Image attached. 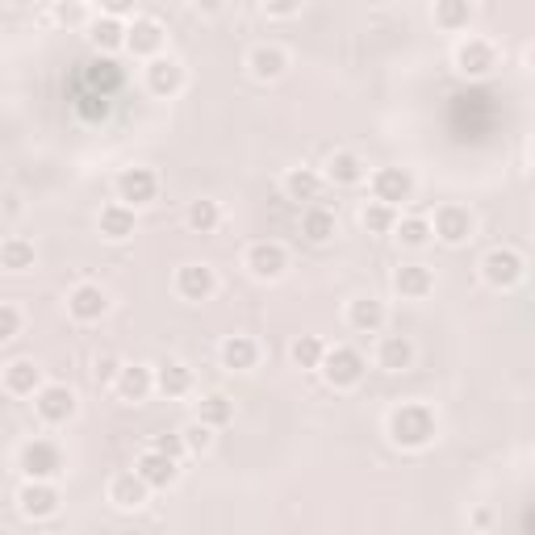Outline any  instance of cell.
<instances>
[{"label": "cell", "mask_w": 535, "mask_h": 535, "mask_svg": "<svg viewBox=\"0 0 535 535\" xmlns=\"http://www.w3.org/2000/svg\"><path fill=\"white\" fill-rule=\"evenodd\" d=\"M134 5H138V0H101V13L105 17H134Z\"/></svg>", "instance_id": "cell-45"}, {"label": "cell", "mask_w": 535, "mask_h": 535, "mask_svg": "<svg viewBox=\"0 0 535 535\" xmlns=\"http://www.w3.org/2000/svg\"><path fill=\"white\" fill-rule=\"evenodd\" d=\"M301 235H306V243H314V247H327L335 235H339V218H335V209H327V205H306L301 209Z\"/></svg>", "instance_id": "cell-28"}, {"label": "cell", "mask_w": 535, "mask_h": 535, "mask_svg": "<svg viewBox=\"0 0 535 535\" xmlns=\"http://www.w3.org/2000/svg\"><path fill=\"white\" fill-rule=\"evenodd\" d=\"M76 410H80L76 389H72V385H63V381H42V389L34 393V414L42 418L46 427H63V423H72Z\"/></svg>", "instance_id": "cell-5"}, {"label": "cell", "mask_w": 535, "mask_h": 535, "mask_svg": "<svg viewBox=\"0 0 535 535\" xmlns=\"http://www.w3.org/2000/svg\"><path fill=\"white\" fill-rule=\"evenodd\" d=\"M318 372H322V381H327L331 389L343 393V389H356V385L364 381L368 360H364L360 347H352V343H335V347H327V356H322Z\"/></svg>", "instance_id": "cell-3"}, {"label": "cell", "mask_w": 535, "mask_h": 535, "mask_svg": "<svg viewBox=\"0 0 535 535\" xmlns=\"http://www.w3.org/2000/svg\"><path fill=\"white\" fill-rule=\"evenodd\" d=\"M473 230H477L473 214H469L464 205H456V201L439 205V209H435V218H431V239H439L444 247H460V243H469V239H473Z\"/></svg>", "instance_id": "cell-9"}, {"label": "cell", "mask_w": 535, "mask_h": 535, "mask_svg": "<svg viewBox=\"0 0 535 535\" xmlns=\"http://www.w3.org/2000/svg\"><path fill=\"white\" fill-rule=\"evenodd\" d=\"M88 42H92V51H97V55H118L122 46H126V21L101 13V17L88 26Z\"/></svg>", "instance_id": "cell-30"}, {"label": "cell", "mask_w": 535, "mask_h": 535, "mask_svg": "<svg viewBox=\"0 0 535 535\" xmlns=\"http://www.w3.org/2000/svg\"><path fill=\"white\" fill-rule=\"evenodd\" d=\"M243 268L255 276V281H281V276L289 272V251H285V243H276V239H260V243L247 247Z\"/></svg>", "instance_id": "cell-10"}, {"label": "cell", "mask_w": 535, "mask_h": 535, "mask_svg": "<svg viewBox=\"0 0 535 535\" xmlns=\"http://www.w3.org/2000/svg\"><path fill=\"white\" fill-rule=\"evenodd\" d=\"M368 189H372V197H377V201L402 209L406 201H414L418 180H414L410 168H377V172H368Z\"/></svg>", "instance_id": "cell-8"}, {"label": "cell", "mask_w": 535, "mask_h": 535, "mask_svg": "<svg viewBox=\"0 0 535 535\" xmlns=\"http://www.w3.org/2000/svg\"><path fill=\"white\" fill-rule=\"evenodd\" d=\"M38 264V247L34 239L26 235H9L5 243H0V268L5 272H30Z\"/></svg>", "instance_id": "cell-32"}, {"label": "cell", "mask_w": 535, "mask_h": 535, "mask_svg": "<svg viewBox=\"0 0 535 535\" xmlns=\"http://www.w3.org/2000/svg\"><path fill=\"white\" fill-rule=\"evenodd\" d=\"M0 385H5V393H13V398H34L42 389V368L34 360H9L0 368Z\"/></svg>", "instance_id": "cell-26"}, {"label": "cell", "mask_w": 535, "mask_h": 535, "mask_svg": "<svg viewBox=\"0 0 535 535\" xmlns=\"http://www.w3.org/2000/svg\"><path fill=\"white\" fill-rule=\"evenodd\" d=\"M109 389L118 393L122 402H134V406L147 402L151 393H155V368H151V364H122Z\"/></svg>", "instance_id": "cell-18"}, {"label": "cell", "mask_w": 535, "mask_h": 535, "mask_svg": "<svg viewBox=\"0 0 535 535\" xmlns=\"http://www.w3.org/2000/svg\"><path fill=\"white\" fill-rule=\"evenodd\" d=\"M147 448H159V452H168V456H189L184 452V444H180V431H172V435H151V444Z\"/></svg>", "instance_id": "cell-44"}, {"label": "cell", "mask_w": 535, "mask_h": 535, "mask_svg": "<svg viewBox=\"0 0 535 535\" xmlns=\"http://www.w3.org/2000/svg\"><path fill=\"white\" fill-rule=\"evenodd\" d=\"M393 239H398L402 247L418 251V247H427L431 243V218H418V214H398V226H393Z\"/></svg>", "instance_id": "cell-37"}, {"label": "cell", "mask_w": 535, "mask_h": 535, "mask_svg": "<svg viewBox=\"0 0 535 535\" xmlns=\"http://www.w3.org/2000/svg\"><path fill=\"white\" fill-rule=\"evenodd\" d=\"M105 498H109L113 510H138V506H147L151 485H147L143 477H138L134 469H126V473H113V477H109Z\"/></svg>", "instance_id": "cell-16"}, {"label": "cell", "mask_w": 535, "mask_h": 535, "mask_svg": "<svg viewBox=\"0 0 535 535\" xmlns=\"http://www.w3.org/2000/svg\"><path fill=\"white\" fill-rule=\"evenodd\" d=\"M473 527H477V531L490 527V510H477V515H473Z\"/></svg>", "instance_id": "cell-46"}, {"label": "cell", "mask_w": 535, "mask_h": 535, "mask_svg": "<svg viewBox=\"0 0 535 535\" xmlns=\"http://www.w3.org/2000/svg\"><path fill=\"white\" fill-rule=\"evenodd\" d=\"M364 5H393V0H364Z\"/></svg>", "instance_id": "cell-48"}, {"label": "cell", "mask_w": 535, "mask_h": 535, "mask_svg": "<svg viewBox=\"0 0 535 535\" xmlns=\"http://www.w3.org/2000/svg\"><path fill=\"white\" fill-rule=\"evenodd\" d=\"M452 63L464 80H485L498 67V46L490 38H460Z\"/></svg>", "instance_id": "cell-7"}, {"label": "cell", "mask_w": 535, "mask_h": 535, "mask_svg": "<svg viewBox=\"0 0 535 535\" xmlns=\"http://www.w3.org/2000/svg\"><path fill=\"white\" fill-rule=\"evenodd\" d=\"M385 435H389V444L402 452H427L439 439V414L427 402H402L389 410Z\"/></svg>", "instance_id": "cell-1"}, {"label": "cell", "mask_w": 535, "mask_h": 535, "mask_svg": "<svg viewBox=\"0 0 535 535\" xmlns=\"http://www.w3.org/2000/svg\"><path fill=\"white\" fill-rule=\"evenodd\" d=\"M260 5H264V13H268V17L289 21V17H297V13H301V5H306V0H260Z\"/></svg>", "instance_id": "cell-43"}, {"label": "cell", "mask_w": 535, "mask_h": 535, "mask_svg": "<svg viewBox=\"0 0 535 535\" xmlns=\"http://www.w3.org/2000/svg\"><path fill=\"white\" fill-rule=\"evenodd\" d=\"M80 5H88V0H80Z\"/></svg>", "instance_id": "cell-49"}, {"label": "cell", "mask_w": 535, "mask_h": 535, "mask_svg": "<svg viewBox=\"0 0 535 535\" xmlns=\"http://www.w3.org/2000/svg\"><path fill=\"white\" fill-rule=\"evenodd\" d=\"M9 5H13V9H30V5H34V0H9Z\"/></svg>", "instance_id": "cell-47"}, {"label": "cell", "mask_w": 535, "mask_h": 535, "mask_svg": "<svg viewBox=\"0 0 535 535\" xmlns=\"http://www.w3.org/2000/svg\"><path fill=\"white\" fill-rule=\"evenodd\" d=\"M84 84L92 88V97H113V92H118V84H122V72L118 67L109 63V55H101L97 63H88V72H84Z\"/></svg>", "instance_id": "cell-35"}, {"label": "cell", "mask_w": 535, "mask_h": 535, "mask_svg": "<svg viewBox=\"0 0 535 535\" xmlns=\"http://www.w3.org/2000/svg\"><path fill=\"white\" fill-rule=\"evenodd\" d=\"M322 180L335 184V189H356V184L368 180V164L356 151H335L327 159V168H322Z\"/></svg>", "instance_id": "cell-23"}, {"label": "cell", "mask_w": 535, "mask_h": 535, "mask_svg": "<svg viewBox=\"0 0 535 535\" xmlns=\"http://www.w3.org/2000/svg\"><path fill=\"white\" fill-rule=\"evenodd\" d=\"M247 72H251L255 84H276L289 72V55L276 42H260V46L247 51Z\"/></svg>", "instance_id": "cell-17"}, {"label": "cell", "mask_w": 535, "mask_h": 535, "mask_svg": "<svg viewBox=\"0 0 535 535\" xmlns=\"http://www.w3.org/2000/svg\"><path fill=\"white\" fill-rule=\"evenodd\" d=\"M55 21L67 30H76V26H88V5H80V0H59L55 5Z\"/></svg>", "instance_id": "cell-41"}, {"label": "cell", "mask_w": 535, "mask_h": 535, "mask_svg": "<svg viewBox=\"0 0 535 535\" xmlns=\"http://www.w3.org/2000/svg\"><path fill=\"white\" fill-rule=\"evenodd\" d=\"M113 193H118V201L143 209V205H151L159 197V176H155V168H138V164L122 168L118 180H113Z\"/></svg>", "instance_id": "cell-12"}, {"label": "cell", "mask_w": 535, "mask_h": 535, "mask_svg": "<svg viewBox=\"0 0 535 535\" xmlns=\"http://www.w3.org/2000/svg\"><path fill=\"white\" fill-rule=\"evenodd\" d=\"M17 469L30 481H59L67 473V452L55 444V439H30L17 452Z\"/></svg>", "instance_id": "cell-2"}, {"label": "cell", "mask_w": 535, "mask_h": 535, "mask_svg": "<svg viewBox=\"0 0 535 535\" xmlns=\"http://www.w3.org/2000/svg\"><path fill=\"white\" fill-rule=\"evenodd\" d=\"M322 356H327V343H322L318 335H301L289 343V360L301 368V372H318Z\"/></svg>", "instance_id": "cell-38"}, {"label": "cell", "mask_w": 535, "mask_h": 535, "mask_svg": "<svg viewBox=\"0 0 535 535\" xmlns=\"http://www.w3.org/2000/svg\"><path fill=\"white\" fill-rule=\"evenodd\" d=\"M164 42H168V30L159 26L155 17H134L126 21V46L122 51L134 55V59H155V55H164Z\"/></svg>", "instance_id": "cell-11"}, {"label": "cell", "mask_w": 535, "mask_h": 535, "mask_svg": "<svg viewBox=\"0 0 535 535\" xmlns=\"http://www.w3.org/2000/svg\"><path fill=\"white\" fill-rule=\"evenodd\" d=\"M218 360L226 372H251L255 364H260V343H255L251 335H226L218 343Z\"/></svg>", "instance_id": "cell-27"}, {"label": "cell", "mask_w": 535, "mask_h": 535, "mask_svg": "<svg viewBox=\"0 0 535 535\" xmlns=\"http://www.w3.org/2000/svg\"><path fill=\"white\" fill-rule=\"evenodd\" d=\"M523 276H527V255L519 247H490L481 255V281L506 293V289H515L523 285Z\"/></svg>", "instance_id": "cell-4"}, {"label": "cell", "mask_w": 535, "mask_h": 535, "mask_svg": "<svg viewBox=\"0 0 535 535\" xmlns=\"http://www.w3.org/2000/svg\"><path fill=\"white\" fill-rule=\"evenodd\" d=\"M360 226L368 230V235H393V226H398V209L372 197V201L360 205Z\"/></svg>", "instance_id": "cell-36"}, {"label": "cell", "mask_w": 535, "mask_h": 535, "mask_svg": "<svg viewBox=\"0 0 535 535\" xmlns=\"http://www.w3.org/2000/svg\"><path fill=\"white\" fill-rule=\"evenodd\" d=\"M184 84H189V76H184V63L172 59V55H155L147 59V92L159 101L176 97V92H184Z\"/></svg>", "instance_id": "cell-13"}, {"label": "cell", "mask_w": 535, "mask_h": 535, "mask_svg": "<svg viewBox=\"0 0 535 535\" xmlns=\"http://www.w3.org/2000/svg\"><path fill=\"white\" fill-rule=\"evenodd\" d=\"M435 26L439 30H448V34H460V30H469L473 26V0H435Z\"/></svg>", "instance_id": "cell-33"}, {"label": "cell", "mask_w": 535, "mask_h": 535, "mask_svg": "<svg viewBox=\"0 0 535 535\" xmlns=\"http://www.w3.org/2000/svg\"><path fill=\"white\" fill-rule=\"evenodd\" d=\"M281 189H285V197L293 201V205H314L318 197H322V189H327V180H322V172L318 168H289L285 172V180H281Z\"/></svg>", "instance_id": "cell-24"}, {"label": "cell", "mask_w": 535, "mask_h": 535, "mask_svg": "<svg viewBox=\"0 0 535 535\" xmlns=\"http://www.w3.org/2000/svg\"><path fill=\"white\" fill-rule=\"evenodd\" d=\"M193 385H197V377H193V368H189V364H180V360L155 364V393H164L168 402L189 398Z\"/></svg>", "instance_id": "cell-25"}, {"label": "cell", "mask_w": 535, "mask_h": 535, "mask_svg": "<svg viewBox=\"0 0 535 535\" xmlns=\"http://www.w3.org/2000/svg\"><path fill=\"white\" fill-rule=\"evenodd\" d=\"M134 473L143 477L151 490H172V485L180 481V460L168 456V452H159V448H143L134 460Z\"/></svg>", "instance_id": "cell-14"}, {"label": "cell", "mask_w": 535, "mask_h": 535, "mask_svg": "<svg viewBox=\"0 0 535 535\" xmlns=\"http://www.w3.org/2000/svg\"><path fill=\"white\" fill-rule=\"evenodd\" d=\"M414 339L410 335H381L377 339V368L381 372H406L414 364Z\"/></svg>", "instance_id": "cell-29"}, {"label": "cell", "mask_w": 535, "mask_h": 535, "mask_svg": "<svg viewBox=\"0 0 535 535\" xmlns=\"http://www.w3.org/2000/svg\"><path fill=\"white\" fill-rule=\"evenodd\" d=\"M180 444H184V452L189 456H205L209 448H214V427H205V423H184L180 427Z\"/></svg>", "instance_id": "cell-39"}, {"label": "cell", "mask_w": 535, "mask_h": 535, "mask_svg": "<svg viewBox=\"0 0 535 535\" xmlns=\"http://www.w3.org/2000/svg\"><path fill=\"white\" fill-rule=\"evenodd\" d=\"M176 293L184 301H193V306H201V301H209L218 293V272L209 268V264H180L176 268Z\"/></svg>", "instance_id": "cell-15"}, {"label": "cell", "mask_w": 535, "mask_h": 535, "mask_svg": "<svg viewBox=\"0 0 535 535\" xmlns=\"http://www.w3.org/2000/svg\"><path fill=\"white\" fill-rule=\"evenodd\" d=\"M197 423H205V427H214V431H222V427H230L235 423V402L226 398L222 389H214V393H201V402H197Z\"/></svg>", "instance_id": "cell-31"}, {"label": "cell", "mask_w": 535, "mask_h": 535, "mask_svg": "<svg viewBox=\"0 0 535 535\" xmlns=\"http://www.w3.org/2000/svg\"><path fill=\"white\" fill-rule=\"evenodd\" d=\"M385 301L372 297V293H360L347 301V327H352L356 335H381L385 331Z\"/></svg>", "instance_id": "cell-21"}, {"label": "cell", "mask_w": 535, "mask_h": 535, "mask_svg": "<svg viewBox=\"0 0 535 535\" xmlns=\"http://www.w3.org/2000/svg\"><path fill=\"white\" fill-rule=\"evenodd\" d=\"M118 368H122L118 352H97V356H92V381H97L101 389H109L113 377H118Z\"/></svg>", "instance_id": "cell-40"}, {"label": "cell", "mask_w": 535, "mask_h": 535, "mask_svg": "<svg viewBox=\"0 0 535 535\" xmlns=\"http://www.w3.org/2000/svg\"><path fill=\"white\" fill-rule=\"evenodd\" d=\"M21 327H26V318H21V310L13 306V301H0V343H9L21 335Z\"/></svg>", "instance_id": "cell-42"}, {"label": "cell", "mask_w": 535, "mask_h": 535, "mask_svg": "<svg viewBox=\"0 0 535 535\" xmlns=\"http://www.w3.org/2000/svg\"><path fill=\"white\" fill-rule=\"evenodd\" d=\"M389 285L402 301H423L435 293V272L427 264H398L389 276Z\"/></svg>", "instance_id": "cell-20"}, {"label": "cell", "mask_w": 535, "mask_h": 535, "mask_svg": "<svg viewBox=\"0 0 535 535\" xmlns=\"http://www.w3.org/2000/svg\"><path fill=\"white\" fill-rule=\"evenodd\" d=\"M59 506H63V494H59L55 481H30V477L21 481V490H17V515L21 519L46 523V519L59 515Z\"/></svg>", "instance_id": "cell-6"}, {"label": "cell", "mask_w": 535, "mask_h": 535, "mask_svg": "<svg viewBox=\"0 0 535 535\" xmlns=\"http://www.w3.org/2000/svg\"><path fill=\"white\" fill-rule=\"evenodd\" d=\"M97 230H101V239H109V243L134 239V230H138V209L126 205V201H109V205L101 209V218H97Z\"/></svg>", "instance_id": "cell-22"}, {"label": "cell", "mask_w": 535, "mask_h": 535, "mask_svg": "<svg viewBox=\"0 0 535 535\" xmlns=\"http://www.w3.org/2000/svg\"><path fill=\"white\" fill-rule=\"evenodd\" d=\"M184 222H189V230H197V235H214L222 226V205L214 197H197L184 209Z\"/></svg>", "instance_id": "cell-34"}, {"label": "cell", "mask_w": 535, "mask_h": 535, "mask_svg": "<svg viewBox=\"0 0 535 535\" xmlns=\"http://www.w3.org/2000/svg\"><path fill=\"white\" fill-rule=\"evenodd\" d=\"M109 293L101 285H92V281H80L72 293H67V314H72L76 322H101L109 314Z\"/></svg>", "instance_id": "cell-19"}]
</instances>
